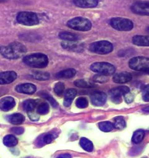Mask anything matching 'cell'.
<instances>
[{
  "mask_svg": "<svg viewBox=\"0 0 149 158\" xmlns=\"http://www.w3.org/2000/svg\"><path fill=\"white\" fill-rule=\"evenodd\" d=\"M23 62L31 68H43L48 64V58L45 54L36 53L26 56L23 58Z\"/></svg>",
  "mask_w": 149,
  "mask_h": 158,
  "instance_id": "obj_1",
  "label": "cell"
},
{
  "mask_svg": "<svg viewBox=\"0 0 149 158\" xmlns=\"http://www.w3.org/2000/svg\"><path fill=\"white\" fill-rule=\"evenodd\" d=\"M67 26L71 29L79 31H89L92 28V23L86 18L75 17L70 19Z\"/></svg>",
  "mask_w": 149,
  "mask_h": 158,
  "instance_id": "obj_2",
  "label": "cell"
},
{
  "mask_svg": "<svg viewBox=\"0 0 149 158\" xmlns=\"http://www.w3.org/2000/svg\"><path fill=\"white\" fill-rule=\"evenodd\" d=\"M129 67L137 71L149 73V58L145 57H135L129 61Z\"/></svg>",
  "mask_w": 149,
  "mask_h": 158,
  "instance_id": "obj_3",
  "label": "cell"
},
{
  "mask_svg": "<svg viewBox=\"0 0 149 158\" xmlns=\"http://www.w3.org/2000/svg\"><path fill=\"white\" fill-rule=\"evenodd\" d=\"M109 24L113 29L119 31H130L134 27V23L130 19L121 17L111 19Z\"/></svg>",
  "mask_w": 149,
  "mask_h": 158,
  "instance_id": "obj_4",
  "label": "cell"
},
{
  "mask_svg": "<svg viewBox=\"0 0 149 158\" xmlns=\"http://www.w3.org/2000/svg\"><path fill=\"white\" fill-rule=\"evenodd\" d=\"M89 50L96 54H106L113 51V46L109 41L100 40V41H96L91 44L89 46Z\"/></svg>",
  "mask_w": 149,
  "mask_h": 158,
  "instance_id": "obj_5",
  "label": "cell"
},
{
  "mask_svg": "<svg viewBox=\"0 0 149 158\" xmlns=\"http://www.w3.org/2000/svg\"><path fill=\"white\" fill-rule=\"evenodd\" d=\"M16 20L19 23L25 26H34L39 23V19L32 12H20L16 16Z\"/></svg>",
  "mask_w": 149,
  "mask_h": 158,
  "instance_id": "obj_6",
  "label": "cell"
},
{
  "mask_svg": "<svg viewBox=\"0 0 149 158\" xmlns=\"http://www.w3.org/2000/svg\"><path fill=\"white\" fill-rule=\"evenodd\" d=\"M90 69L94 72L106 76L113 74L116 71L115 67L113 64L106 62H96L92 64L90 66Z\"/></svg>",
  "mask_w": 149,
  "mask_h": 158,
  "instance_id": "obj_7",
  "label": "cell"
},
{
  "mask_svg": "<svg viewBox=\"0 0 149 158\" xmlns=\"http://www.w3.org/2000/svg\"><path fill=\"white\" fill-rule=\"evenodd\" d=\"M130 92V89L127 86H119L109 91L111 100L116 104H119L122 102V97Z\"/></svg>",
  "mask_w": 149,
  "mask_h": 158,
  "instance_id": "obj_8",
  "label": "cell"
},
{
  "mask_svg": "<svg viewBox=\"0 0 149 158\" xmlns=\"http://www.w3.org/2000/svg\"><path fill=\"white\" fill-rule=\"evenodd\" d=\"M131 11L134 13L141 16H149V2H137L131 6Z\"/></svg>",
  "mask_w": 149,
  "mask_h": 158,
  "instance_id": "obj_9",
  "label": "cell"
},
{
  "mask_svg": "<svg viewBox=\"0 0 149 158\" xmlns=\"http://www.w3.org/2000/svg\"><path fill=\"white\" fill-rule=\"evenodd\" d=\"M90 99L93 106H102L106 102V95L103 92H94L90 95Z\"/></svg>",
  "mask_w": 149,
  "mask_h": 158,
  "instance_id": "obj_10",
  "label": "cell"
},
{
  "mask_svg": "<svg viewBox=\"0 0 149 158\" xmlns=\"http://www.w3.org/2000/svg\"><path fill=\"white\" fill-rule=\"evenodd\" d=\"M16 77L17 75L14 71H9L1 72L0 73V85L10 84L16 80Z\"/></svg>",
  "mask_w": 149,
  "mask_h": 158,
  "instance_id": "obj_11",
  "label": "cell"
},
{
  "mask_svg": "<svg viewBox=\"0 0 149 158\" xmlns=\"http://www.w3.org/2000/svg\"><path fill=\"white\" fill-rule=\"evenodd\" d=\"M62 47L66 50H69L75 52H81L84 50V46L83 44L77 41H65L62 42Z\"/></svg>",
  "mask_w": 149,
  "mask_h": 158,
  "instance_id": "obj_12",
  "label": "cell"
},
{
  "mask_svg": "<svg viewBox=\"0 0 149 158\" xmlns=\"http://www.w3.org/2000/svg\"><path fill=\"white\" fill-rule=\"evenodd\" d=\"M15 105H16V102L13 97H4L0 100V109L5 112L11 110L13 108H14Z\"/></svg>",
  "mask_w": 149,
  "mask_h": 158,
  "instance_id": "obj_13",
  "label": "cell"
},
{
  "mask_svg": "<svg viewBox=\"0 0 149 158\" xmlns=\"http://www.w3.org/2000/svg\"><path fill=\"white\" fill-rule=\"evenodd\" d=\"M16 92L22 94H27V95H32L36 92V86L30 83H26V84L19 85L16 87Z\"/></svg>",
  "mask_w": 149,
  "mask_h": 158,
  "instance_id": "obj_14",
  "label": "cell"
},
{
  "mask_svg": "<svg viewBox=\"0 0 149 158\" xmlns=\"http://www.w3.org/2000/svg\"><path fill=\"white\" fill-rule=\"evenodd\" d=\"M73 3L80 8H94L99 3V0H73Z\"/></svg>",
  "mask_w": 149,
  "mask_h": 158,
  "instance_id": "obj_15",
  "label": "cell"
},
{
  "mask_svg": "<svg viewBox=\"0 0 149 158\" xmlns=\"http://www.w3.org/2000/svg\"><path fill=\"white\" fill-rule=\"evenodd\" d=\"M132 75L128 72H121L115 74L113 80L117 84H124L131 81Z\"/></svg>",
  "mask_w": 149,
  "mask_h": 158,
  "instance_id": "obj_16",
  "label": "cell"
},
{
  "mask_svg": "<svg viewBox=\"0 0 149 158\" xmlns=\"http://www.w3.org/2000/svg\"><path fill=\"white\" fill-rule=\"evenodd\" d=\"M132 42L137 46L149 47V36L136 35L132 38Z\"/></svg>",
  "mask_w": 149,
  "mask_h": 158,
  "instance_id": "obj_17",
  "label": "cell"
},
{
  "mask_svg": "<svg viewBox=\"0 0 149 158\" xmlns=\"http://www.w3.org/2000/svg\"><path fill=\"white\" fill-rule=\"evenodd\" d=\"M9 46L12 48L13 51H14L15 54L18 56V57H21L23 55L25 54V53L27 52V49H26L25 46L23 45L22 44L18 43V42H13V43L10 44Z\"/></svg>",
  "mask_w": 149,
  "mask_h": 158,
  "instance_id": "obj_18",
  "label": "cell"
},
{
  "mask_svg": "<svg viewBox=\"0 0 149 158\" xmlns=\"http://www.w3.org/2000/svg\"><path fill=\"white\" fill-rule=\"evenodd\" d=\"M0 53L4 57L10 60H14V59H18V56L14 53V51L12 50L10 46L7 47H1L0 48Z\"/></svg>",
  "mask_w": 149,
  "mask_h": 158,
  "instance_id": "obj_19",
  "label": "cell"
},
{
  "mask_svg": "<svg viewBox=\"0 0 149 158\" xmlns=\"http://www.w3.org/2000/svg\"><path fill=\"white\" fill-rule=\"evenodd\" d=\"M76 94V90H74V89H68V90L65 92V99H64V106H65V107H68V106H71V102H72L73 100H74Z\"/></svg>",
  "mask_w": 149,
  "mask_h": 158,
  "instance_id": "obj_20",
  "label": "cell"
},
{
  "mask_svg": "<svg viewBox=\"0 0 149 158\" xmlns=\"http://www.w3.org/2000/svg\"><path fill=\"white\" fill-rule=\"evenodd\" d=\"M76 74V71L72 68L69 69H65L63 71H60L56 74V77L57 78H71L73 77Z\"/></svg>",
  "mask_w": 149,
  "mask_h": 158,
  "instance_id": "obj_21",
  "label": "cell"
},
{
  "mask_svg": "<svg viewBox=\"0 0 149 158\" xmlns=\"http://www.w3.org/2000/svg\"><path fill=\"white\" fill-rule=\"evenodd\" d=\"M59 37L61 39L64 40L65 41H77L79 40V37L77 35L74 33H71V32L63 31L59 33Z\"/></svg>",
  "mask_w": 149,
  "mask_h": 158,
  "instance_id": "obj_22",
  "label": "cell"
},
{
  "mask_svg": "<svg viewBox=\"0 0 149 158\" xmlns=\"http://www.w3.org/2000/svg\"><path fill=\"white\" fill-rule=\"evenodd\" d=\"M79 144L82 148L87 152H92L94 149L93 143L89 139H88L87 138H81L79 141Z\"/></svg>",
  "mask_w": 149,
  "mask_h": 158,
  "instance_id": "obj_23",
  "label": "cell"
},
{
  "mask_svg": "<svg viewBox=\"0 0 149 158\" xmlns=\"http://www.w3.org/2000/svg\"><path fill=\"white\" fill-rule=\"evenodd\" d=\"M8 120L9 122L14 125H19L24 121V116L20 113H15L11 115H9Z\"/></svg>",
  "mask_w": 149,
  "mask_h": 158,
  "instance_id": "obj_24",
  "label": "cell"
},
{
  "mask_svg": "<svg viewBox=\"0 0 149 158\" xmlns=\"http://www.w3.org/2000/svg\"><path fill=\"white\" fill-rule=\"evenodd\" d=\"M3 143L8 147H13L18 143V139L13 135H7L4 137Z\"/></svg>",
  "mask_w": 149,
  "mask_h": 158,
  "instance_id": "obj_25",
  "label": "cell"
},
{
  "mask_svg": "<svg viewBox=\"0 0 149 158\" xmlns=\"http://www.w3.org/2000/svg\"><path fill=\"white\" fill-rule=\"evenodd\" d=\"M144 131L143 130H138L134 133L132 136V142L134 143H140L141 141L144 139Z\"/></svg>",
  "mask_w": 149,
  "mask_h": 158,
  "instance_id": "obj_26",
  "label": "cell"
},
{
  "mask_svg": "<svg viewBox=\"0 0 149 158\" xmlns=\"http://www.w3.org/2000/svg\"><path fill=\"white\" fill-rule=\"evenodd\" d=\"M113 127L114 128L118 129V130H123L126 127L125 119L123 116H117L114 118V123H113Z\"/></svg>",
  "mask_w": 149,
  "mask_h": 158,
  "instance_id": "obj_27",
  "label": "cell"
},
{
  "mask_svg": "<svg viewBox=\"0 0 149 158\" xmlns=\"http://www.w3.org/2000/svg\"><path fill=\"white\" fill-rule=\"evenodd\" d=\"M32 77L38 81H46L50 78V74L48 72H41V71H35L32 74Z\"/></svg>",
  "mask_w": 149,
  "mask_h": 158,
  "instance_id": "obj_28",
  "label": "cell"
},
{
  "mask_svg": "<svg viewBox=\"0 0 149 158\" xmlns=\"http://www.w3.org/2000/svg\"><path fill=\"white\" fill-rule=\"evenodd\" d=\"M53 139H54V137H53L51 134H45L40 136L37 141H38L39 146L41 147V146L46 145V144H48L52 142Z\"/></svg>",
  "mask_w": 149,
  "mask_h": 158,
  "instance_id": "obj_29",
  "label": "cell"
},
{
  "mask_svg": "<svg viewBox=\"0 0 149 158\" xmlns=\"http://www.w3.org/2000/svg\"><path fill=\"white\" fill-rule=\"evenodd\" d=\"M49 112V104L46 102H41L36 106V112L39 115H46Z\"/></svg>",
  "mask_w": 149,
  "mask_h": 158,
  "instance_id": "obj_30",
  "label": "cell"
},
{
  "mask_svg": "<svg viewBox=\"0 0 149 158\" xmlns=\"http://www.w3.org/2000/svg\"><path fill=\"white\" fill-rule=\"evenodd\" d=\"M99 127H100V130H102L103 132H110L114 129L113 124L112 123L109 122V121H104V122L100 123Z\"/></svg>",
  "mask_w": 149,
  "mask_h": 158,
  "instance_id": "obj_31",
  "label": "cell"
},
{
  "mask_svg": "<svg viewBox=\"0 0 149 158\" xmlns=\"http://www.w3.org/2000/svg\"><path fill=\"white\" fill-rule=\"evenodd\" d=\"M36 106H37V104H36V101L33 99H29L25 101L23 104V108L27 112H30L34 110L36 108Z\"/></svg>",
  "mask_w": 149,
  "mask_h": 158,
  "instance_id": "obj_32",
  "label": "cell"
},
{
  "mask_svg": "<svg viewBox=\"0 0 149 158\" xmlns=\"http://www.w3.org/2000/svg\"><path fill=\"white\" fill-rule=\"evenodd\" d=\"M74 84L77 87L83 88V89H89V88L94 87V85L92 83L86 81V80H83V79H79V80L74 81Z\"/></svg>",
  "mask_w": 149,
  "mask_h": 158,
  "instance_id": "obj_33",
  "label": "cell"
},
{
  "mask_svg": "<svg viewBox=\"0 0 149 158\" xmlns=\"http://www.w3.org/2000/svg\"><path fill=\"white\" fill-rule=\"evenodd\" d=\"M75 105L79 109H85L88 106V100L86 99L84 97H80V98H78L75 101Z\"/></svg>",
  "mask_w": 149,
  "mask_h": 158,
  "instance_id": "obj_34",
  "label": "cell"
},
{
  "mask_svg": "<svg viewBox=\"0 0 149 158\" xmlns=\"http://www.w3.org/2000/svg\"><path fill=\"white\" fill-rule=\"evenodd\" d=\"M54 91L56 95L58 96H62L65 92V85L62 82H57L54 86Z\"/></svg>",
  "mask_w": 149,
  "mask_h": 158,
  "instance_id": "obj_35",
  "label": "cell"
},
{
  "mask_svg": "<svg viewBox=\"0 0 149 158\" xmlns=\"http://www.w3.org/2000/svg\"><path fill=\"white\" fill-rule=\"evenodd\" d=\"M93 81H96V82H98V83L106 82V81H108L107 76L103 75V74H98L93 77Z\"/></svg>",
  "mask_w": 149,
  "mask_h": 158,
  "instance_id": "obj_36",
  "label": "cell"
},
{
  "mask_svg": "<svg viewBox=\"0 0 149 158\" xmlns=\"http://www.w3.org/2000/svg\"><path fill=\"white\" fill-rule=\"evenodd\" d=\"M142 98L144 102H149V85H145L142 89Z\"/></svg>",
  "mask_w": 149,
  "mask_h": 158,
  "instance_id": "obj_37",
  "label": "cell"
},
{
  "mask_svg": "<svg viewBox=\"0 0 149 158\" xmlns=\"http://www.w3.org/2000/svg\"><path fill=\"white\" fill-rule=\"evenodd\" d=\"M43 97H44V98H46V99L48 100V102H49L50 104H51V106H53V107H54V108L57 107V102H56L55 100L54 99V98H52V97L50 96V95H47V94H44Z\"/></svg>",
  "mask_w": 149,
  "mask_h": 158,
  "instance_id": "obj_38",
  "label": "cell"
},
{
  "mask_svg": "<svg viewBox=\"0 0 149 158\" xmlns=\"http://www.w3.org/2000/svg\"><path fill=\"white\" fill-rule=\"evenodd\" d=\"M134 96L130 92L126 94V95H124V99H125V102L127 103H131L134 101Z\"/></svg>",
  "mask_w": 149,
  "mask_h": 158,
  "instance_id": "obj_39",
  "label": "cell"
},
{
  "mask_svg": "<svg viewBox=\"0 0 149 158\" xmlns=\"http://www.w3.org/2000/svg\"><path fill=\"white\" fill-rule=\"evenodd\" d=\"M27 113H28L29 117H30V118L31 119V120L36 121L39 119L38 113H36V112H34L33 111H32V112H27Z\"/></svg>",
  "mask_w": 149,
  "mask_h": 158,
  "instance_id": "obj_40",
  "label": "cell"
},
{
  "mask_svg": "<svg viewBox=\"0 0 149 158\" xmlns=\"http://www.w3.org/2000/svg\"><path fill=\"white\" fill-rule=\"evenodd\" d=\"M12 132H13V133H15V134L20 135L23 133L24 130L22 127H15V128L12 129Z\"/></svg>",
  "mask_w": 149,
  "mask_h": 158,
  "instance_id": "obj_41",
  "label": "cell"
},
{
  "mask_svg": "<svg viewBox=\"0 0 149 158\" xmlns=\"http://www.w3.org/2000/svg\"><path fill=\"white\" fill-rule=\"evenodd\" d=\"M57 158H71V156L69 153H62V154L59 155Z\"/></svg>",
  "mask_w": 149,
  "mask_h": 158,
  "instance_id": "obj_42",
  "label": "cell"
},
{
  "mask_svg": "<svg viewBox=\"0 0 149 158\" xmlns=\"http://www.w3.org/2000/svg\"><path fill=\"white\" fill-rule=\"evenodd\" d=\"M142 110L144 111V112H149V106H147V107L144 108V109H143Z\"/></svg>",
  "mask_w": 149,
  "mask_h": 158,
  "instance_id": "obj_43",
  "label": "cell"
},
{
  "mask_svg": "<svg viewBox=\"0 0 149 158\" xmlns=\"http://www.w3.org/2000/svg\"><path fill=\"white\" fill-rule=\"evenodd\" d=\"M6 0H0V2H6Z\"/></svg>",
  "mask_w": 149,
  "mask_h": 158,
  "instance_id": "obj_44",
  "label": "cell"
},
{
  "mask_svg": "<svg viewBox=\"0 0 149 158\" xmlns=\"http://www.w3.org/2000/svg\"><path fill=\"white\" fill-rule=\"evenodd\" d=\"M147 31L149 32V27H148V28H147Z\"/></svg>",
  "mask_w": 149,
  "mask_h": 158,
  "instance_id": "obj_45",
  "label": "cell"
},
{
  "mask_svg": "<svg viewBox=\"0 0 149 158\" xmlns=\"http://www.w3.org/2000/svg\"><path fill=\"white\" fill-rule=\"evenodd\" d=\"M142 158H147V157H142Z\"/></svg>",
  "mask_w": 149,
  "mask_h": 158,
  "instance_id": "obj_46",
  "label": "cell"
},
{
  "mask_svg": "<svg viewBox=\"0 0 149 158\" xmlns=\"http://www.w3.org/2000/svg\"><path fill=\"white\" fill-rule=\"evenodd\" d=\"M27 158H31V157H27Z\"/></svg>",
  "mask_w": 149,
  "mask_h": 158,
  "instance_id": "obj_47",
  "label": "cell"
}]
</instances>
